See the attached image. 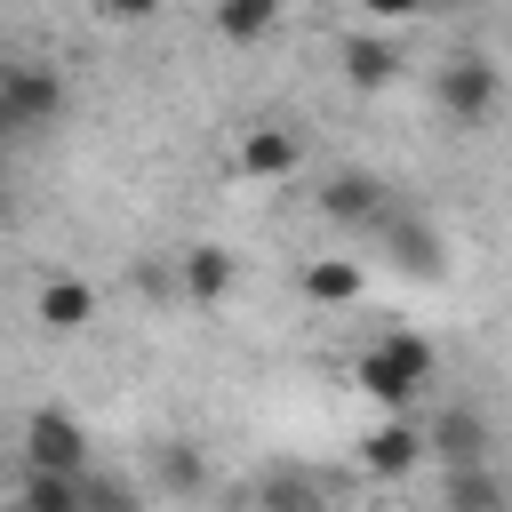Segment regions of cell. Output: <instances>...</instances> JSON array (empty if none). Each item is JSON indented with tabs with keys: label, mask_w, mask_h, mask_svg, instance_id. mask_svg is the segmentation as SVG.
Segmentation results:
<instances>
[{
	"label": "cell",
	"mask_w": 512,
	"mask_h": 512,
	"mask_svg": "<svg viewBox=\"0 0 512 512\" xmlns=\"http://www.w3.org/2000/svg\"><path fill=\"white\" fill-rule=\"evenodd\" d=\"M432 368H440V352H432L416 328H384V336L360 352V368H352V376H360V392H368L384 416H400V408L432 384Z\"/></svg>",
	"instance_id": "obj_1"
},
{
	"label": "cell",
	"mask_w": 512,
	"mask_h": 512,
	"mask_svg": "<svg viewBox=\"0 0 512 512\" xmlns=\"http://www.w3.org/2000/svg\"><path fill=\"white\" fill-rule=\"evenodd\" d=\"M24 472L88 480V424L64 416V408H32V416H24Z\"/></svg>",
	"instance_id": "obj_2"
},
{
	"label": "cell",
	"mask_w": 512,
	"mask_h": 512,
	"mask_svg": "<svg viewBox=\"0 0 512 512\" xmlns=\"http://www.w3.org/2000/svg\"><path fill=\"white\" fill-rule=\"evenodd\" d=\"M496 96H504V72H496L480 48H464V56H448V64L432 72V104H440L448 120H488Z\"/></svg>",
	"instance_id": "obj_3"
},
{
	"label": "cell",
	"mask_w": 512,
	"mask_h": 512,
	"mask_svg": "<svg viewBox=\"0 0 512 512\" xmlns=\"http://www.w3.org/2000/svg\"><path fill=\"white\" fill-rule=\"evenodd\" d=\"M0 104L24 120V128H48L64 112V72L40 64V56H0Z\"/></svg>",
	"instance_id": "obj_4"
},
{
	"label": "cell",
	"mask_w": 512,
	"mask_h": 512,
	"mask_svg": "<svg viewBox=\"0 0 512 512\" xmlns=\"http://www.w3.org/2000/svg\"><path fill=\"white\" fill-rule=\"evenodd\" d=\"M232 168H240V176H256V184H280V176H296V168H304V136H296V128H280V120H256V128L232 144Z\"/></svg>",
	"instance_id": "obj_5"
},
{
	"label": "cell",
	"mask_w": 512,
	"mask_h": 512,
	"mask_svg": "<svg viewBox=\"0 0 512 512\" xmlns=\"http://www.w3.org/2000/svg\"><path fill=\"white\" fill-rule=\"evenodd\" d=\"M320 216H336V224H384L392 216V184L368 176V168H336V176H320Z\"/></svg>",
	"instance_id": "obj_6"
},
{
	"label": "cell",
	"mask_w": 512,
	"mask_h": 512,
	"mask_svg": "<svg viewBox=\"0 0 512 512\" xmlns=\"http://www.w3.org/2000/svg\"><path fill=\"white\" fill-rule=\"evenodd\" d=\"M432 456L448 464V472H472V464H488V416L472 408V400H448L440 416H432Z\"/></svg>",
	"instance_id": "obj_7"
},
{
	"label": "cell",
	"mask_w": 512,
	"mask_h": 512,
	"mask_svg": "<svg viewBox=\"0 0 512 512\" xmlns=\"http://www.w3.org/2000/svg\"><path fill=\"white\" fill-rule=\"evenodd\" d=\"M424 456H432V440H424V424H408V416H384V424L360 432V464H368L376 480H400V472H416Z\"/></svg>",
	"instance_id": "obj_8"
},
{
	"label": "cell",
	"mask_w": 512,
	"mask_h": 512,
	"mask_svg": "<svg viewBox=\"0 0 512 512\" xmlns=\"http://www.w3.org/2000/svg\"><path fill=\"white\" fill-rule=\"evenodd\" d=\"M32 320H40L48 336H80V328L96 320V288H88L80 272H56V280H40V296H32Z\"/></svg>",
	"instance_id": "obj_9"
},
{
	"label": "cell",
	"mask_w": 512,
	"mask_h": 512,
	"mask_svg": "<svg viewBox=\"0 0 512 512\" xmlns=\"http://www.w3.org/2000/svg\"><path fill=\"white\" fill-rule=\"evenodd\" d=\"M376 232H384V256H392L400 272H416V280H432V272H440V232H432L424 216H408L400 200H392V216H384Z\"/></svg>",
	"instance_id": "obj_10"
},
{
	"label": "cell",
	"mask_w": 512,
	"mask_h": 512,
	"mask_svg": "<svg viewBox=\"0 0 512 512\" xmlns=\"http://www.w3.org/2000/svg\"><path fill=\"white\" fill-rule=\"evenodd\" d=\"M344 80L360 88V96H376V88H392L400 80V40H384V32H344Z\"/></svg>",
	"instance_id": "obj_11"
},
{
	"label": "cell",
	"mask_w": 512,
	"mask_h": 512,
	"mask_svg": "<svg viewBox=\"0 0 512 512\" xmlns=\"http://www.w3.org/2000/svg\"><path fill=\"white\" fill-rule=\"evenodd\" d=\"M232 280H240V264H232V248H216V240H200V248L176 256V288H184L192 304H224Z\"/></svg>",
	"instance_id": "obj_12"
},
{
	"label": "cell",
	"mask_w": 512,
	"mask_h": 512,
	"mask_svg": "<svg viewBox=\"0 0 512 512\" xmlns=\"http://www.w3.org/2000/svg\"><path fill=\"white\" fill-rule=\"evenodd\" d=\"M296 288H304L312 304H360V288H368V280H360V264H352V256H312V264L296 272Z\"/></svg>",
	"instance_id": "obj_13"
},
{
	"label": "cell",
	"mask_w": 512,
	"mask_h": 512,
	"mask_svg": "<svg viewBox=\"0 0 512 512\" xmlns=\"http://www.w3.org/2000/svg\"><path fill=\"white\" fill-rule=\"evenodd\" d=\"M440 512H512V496H504V480L488 464H472V472L440 480Z\"/></svg>",
	"instance_id": "obj_14"
},
{
	"label": "cell",
	"mask_w": 512,
	"mask_h": 512,
	"mask_svg": "<svg viewBox=\"0 0 512 512\" xmlns=\"http://www.w3.org/2000/svg\"><path fill=\"white\" fill-rule=\"evenodd\" d=\"M208 24H216L224 40H264V32L280 24V8H272V0H224V8L208 16Z\"/></svg>",
	"instance_id": "obj_15"
},
{
	"label": "cell",
	"mask_w": 512,
	"mask_h": 512,
	"mask_svg": "<svg viewBox=\"0 0 512 512\" xmlns=\"http://www.w3.org/2000/svg\"><path fill=\"white\" fill-rule=\"evenodd\" d=\"M256 512H328V496L312 480H296V472H272L264 496H256Z\"/></svg>",
	"instance_id": "obj_16"
},
{
	"label": "cell",
	"mask_w": 512,
	"mask_h": 512,
	"mask_svg": "<svg viewBox=\"0 0 512 512\" xmlns=\"http://www.w3.org/2000/svg\"><path fill=\"white\" fill-rule=\"evenodd\" d=\"M152 464H160V480H168L176 496H192V488L208 480V464H200V448H192V440H160V456H152Z\"/></svg>",
	"instance_id": "obj_17"
},
{
	"label": "cell",
	"mask_w": 512,
	"mask_h": 512,
	"mask_svg": "<svg viewBox=\"0 0 512 512\" xmlns=\"http://www.w3.org/2000/svg\"><path fill=\"white\" fill-rule=\"evenodd\" d=\"M24 512H80V480H48V472H24Z\"/></svg>",
	"instance_id": "obj_18"
},
{
	"label": "cell",
	"mask_w": 512,
	"mask_h": 512,
	"mask_svg": "<svg viewBox=\"0 0 512 512\" xmlns=\"http://www.w3.org/2000/svg\"><path fill=\"white\" fill-rule=\"evenodd\" d=\"M80 512H136V496H128L120 480H104V472H88V480H80Z\"/></svg>",
	"instance_id": "obj_19"
},
{
	"label": "cell",
	"mask_w": 512,
	"mask_h": 512,
	"mask_svg": "<svg viewBox=\"0 0 512 512\" xmlns=\"http://www.w3.org/2000/svg\"><path fill=\"white\" fill-rule=\"evenodd\" d=\"M0 136H24V120H16V112H8V104H0Z\"/></svg>",
	"instance_id": "obj_20"
},
{
	"label": "cell",
	"mask_w": 512,
	"mask_h": 512,
	"mask_svg": "<svg viewBox=\"0 0 512 512\" xmlns=\"http://www.w3.org/2000/svg\"><path fill=\"white\" fill-rule=\"evenodd\" d=\"M16 512H24V504H16Z\"/></svg>",
	"instance_id": "obj_21"
},
{
	"label": "cell",
	"mask_w": 512,
	"mask_h": 512,
	"mask_svg": "<svg viewBox=\"0 0 512 512\" xmlns=\"http://www.w3.org/2000/svg\"><path fill=\"white\" fill-rule=\"evenodd\" d=\"M248 512H256V504H248Z\"/></svg>",
	"instance_id": "obj_22"
},
{
	"label": "cell",
	"mask_w": 512,
	"mask_h": 512,
	"mask_svg": "<svg viewBox=\"0 0 512 512\" xmlns=\"http://www.w3.org/2000/svg\"><path fill=\"white\" fill-rule=\"evenodd\" d=\"M0 192H8V184H0Z\"/></svg>",
	"instance_id": "obj_23"
}]
</instances>
